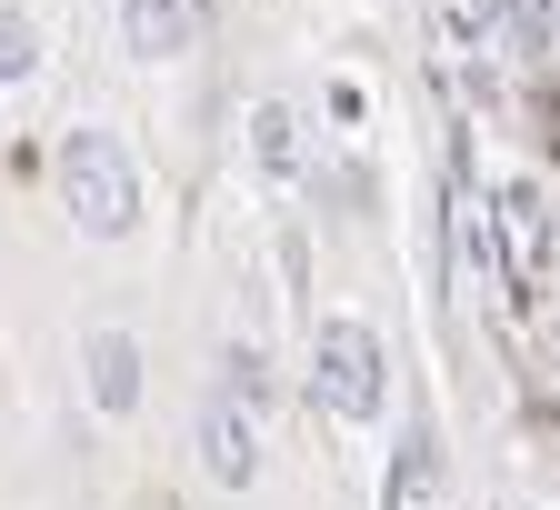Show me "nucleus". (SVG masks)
Listing matches in <instances>:
<instances>
[{
    "label": "nucleus",
    "mask_w": 560,
    "mask_h": 510,
    "mask_svg": "<svg viewBox=\"0 0 560 510\" xmlns=\"http://www.w3.org/2000/svg\"><path fill=\"white\" fill-rule=\"evenodd\" d=\"M60 200H70V221H81L91 241H120L140 221V171L110 130H70L60 140Z\"/></svg>",
    "instance_id": "1"
},
{
    "label": "nucleus",
    "mask_w": 560,
    "mask_h": 510,
    "mask_svg": "<svg viewBox=\"0 0 560 510\" xmlns=\"http://www.w3.org/2000/svg\"><path fill=\"white\" fill-rule=\"evenodd\" d=\"M381 391H390L381 331H371V321H320V331H311V401H320L330 420H371Z\"/></svg>",
    "instance_id": "2"
},
{
    "label": "nucleus",
    "mask_w": 560,
    "mask_h": 510,
    "mask_svg": "<svg viewBox=\"0 0 560 510\" xmlns=\"http://www.w3.org/2000/svg\"><path fill=\"white\" fill-rule=\"evenodd\" d=\"M200 471L221 480V490H250V480H260V441H250V410H231V401H210V410H200Z\"/></svg>",
    "instance_id": "3"
},
{
    "label": "nucleus",
    "mask_w": 560,
    "mask_h": 510,
    "mask_svg": "<svg viewBox=\"0 0 560 510\" xmlns=\"http://www.w3.org/2000/svg\"><path fill=\"white\" fill-rule=\"evenodd\" d=\"M381 510H451V490H441V441H431V420H410V430H400V461H390V480H381Z\"/></svg>",
    "instance_id": "4"
},
{
    "label": "nucleus",
    "mask_w": 560,
    "mask_h": 510,
    "mask_svg": "<svg viewBox=\"0 0 560 510\" xmlns=\"http://www.w3.org/2000/svg\"><path fill=\"white\" fill-rule=\"evenodd\" d=\"M501 231H511V290H540V260H550V200L530 181L501 190Z\"/></svg>",
    "instance_id": "5"
},
{
    "label": "nucleus",
    "mask_w": 560,
    "mask_h": 510,
    "mask_svg": "<svg viewBox=\"0 0 560 510\" xmlns=\"http://www.w3.org/2000/svg\"><path fill=\"white\" fill-rule=\"evenodd\" d=\"M91 401L120 420V410H140V340L130 331H91Z\"/></svg>",
    "instance_id": "6"
},
{
    "label": "nucleus",
    "mask_w": 560,
    "mask_h": 510,
    "mask_svg": "<svg viewBox=\"0 0 560 510\" xmlns=\"http://www.w3.org/2000/svg\"><path fill=\"white\" fill-rule=\"evenodd\" d=\"M120 40H130L140 60L190 50V0H120Z\"/></svg>",
    "instance_id": "7"
},
{
    "label": "nucleus",
    "mask_w": 560,
    "mask_h": 510,
    "mask_svg": "<svg viewBox=\"0 0 560 510\" xmlns=\"http://www.w3.org/2000/svg\"><path fill=\"white\" fill-rule=\"evenodd\" d=\"M250 161H260V181H270V190H291V181H301V120L280 111V101H260V111H250Z\"/></svg>",
    "instance_id": "8"
},
{
    "label": "nucleus",
    "mask_w": 560,
    "mask_h": 510,
    "mask_svg": "<svg viewBox=\"0 0 560 510\" xmlns=\"http://www.w3.org/2000/svg\"><path fill=\"white\" fill-rule=\"evenodd\" d=\"M31 60H40V31L21 11H0V81H31Z\"/></svg>",
    "instance_id": "9"
},
{
    "label": "nucleus",
    "mask_w": 560,
    "mask_h": 510,
    "mask_svg": "<svg viewBox=\"0 0 560 510\" xmlns=\"http://www.w3.org/2000/svg\"><path fill=\"white\" fill-rule=\"evenodd\" d=\"M460 260H470L480 280H511V270H501V251H490V221H480V210H460Z\"/></svg>",
    "instance_id": "10"
}]
</instances>
